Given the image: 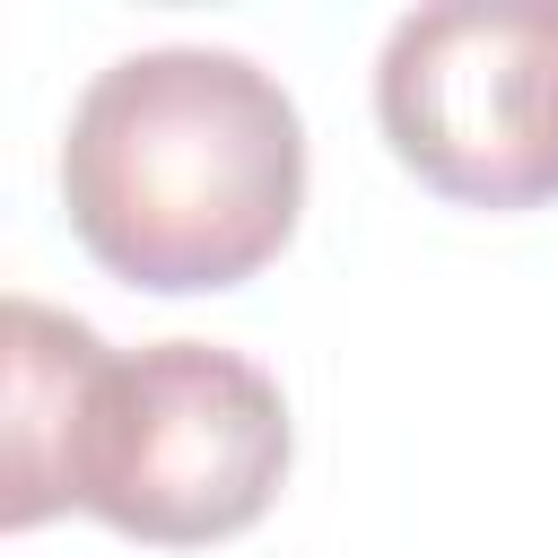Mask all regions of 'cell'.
Wrapping results in <instances>:
<instances>
[{"instance_id": "3", "label": "cell", "mask_w": 558, "mask_h": 558, "mask_svg": "<svg viewBox=\"0 0 558 558\" xmlns=\"http://www.w3.org/2000/svg\"><path fill=\"white\" fill-rule=\"evenodd\" d=\"M375 122L462 209L558 201V0L410 9L375 61Z\"/></svg>"}, {"instance_id": "1", "label": "cell", "mask_w": 558, "mask_h": 558, "mask_svg": "<svg viewBox=\"0 0 558 558\" xmlns=\"http://www.w3.org/2000/svg\"><path fill=\"white\" fill-rule=\"evenodd\" d=\"M9 480L0 523L26 532L61 506L157 541L201 549L270 514L288 480V401L279 384L218 340H148L105 349L87 323L9 296Z\"/></svg>"}, {"instance_id": "2", "label": "cell", "mask_w": 558, "mask_h": 558, "mask_svg": "<svg viewBox=\"0 0 558 558\" xmlns=\"http://www.w3.org/2000/svg\"><path fill=\"white\" fill-rule=\"evenodd\" d=\"M61 201L113 279L157 296L235 288L296 235L305 122L288 87L244 52H122L70 105Z\"/></svg>"}]
</instances>
